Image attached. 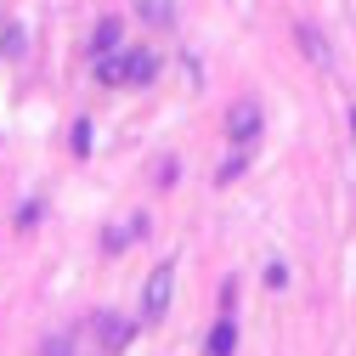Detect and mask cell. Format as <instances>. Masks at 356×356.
I'll use <instances>...</instances> for the list:
<instances>
[{"mask_svg": "<svg viewBox=\"0 0 356 356\" xmlns=\"http://www.w3.org/2000/svg\"><path fill=\"white\" fill-rule=\"evenodd\" d=\"M232 345H238V323H232V317H220L215 334H209V345H204V356H232Z\"/></svg>", "mask_w": 356, "mask_h": 356, "instance_id": "1", "label": "cell"}, {"mask_svg": "<svg viewBox=\"0 0 356 356\" xmlns=\"http://www.w3.org/2000/svg\"><path fill=\"white\" fill-rule=\"evenodd\" d=\"M164 305H170V272H159L147 289V317H164Z\"/></svg>", "mask_w": 356, "mask_h": 356, "instance_id": "2", "label": "cell"}, {"mask_svg": "<svg viewBox=\"0 0 356 356\" xmlns=\"http://www.w3.org/2000/svg\"><path fill=\"white\" fill-rule=\"evenodd\" d=\"M300 40H305V51L317 57V63H328V46H323V40H317V29H300Z\"/></svg>", "mask_w": 356, "mask_h": 356, "instance_id": "3", "label": "cell"}, {"mask_svg": "<svg viewBox=\"0 0 356 356\" xmlns=\"http://www.w3.org/2000/svg\"><path fill=\"white\" fill-rule=\"evenodd\" d=\"M124 334H130L124 323H102V339H108V345H124Z\"/></svg>", "mask_w": 356, "mask_h": 356, "instance_id": "4", "label": "cell"}]
</instances>
